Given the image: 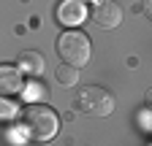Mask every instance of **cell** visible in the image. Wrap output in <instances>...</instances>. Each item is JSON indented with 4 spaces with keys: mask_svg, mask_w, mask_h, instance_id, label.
I'll use <instances>...</instances> for the list:
<instances>
[{
    "mask_svg": "<svg viewBox=\"0 0 152 146\" xmlns=\"http://www.w3.org/2000/svg\"><path fill=\"white\" fill-rule=\"evenodd\" d=\"M92 22L98 25L101 30H117L122 22V8L114 3V0H101V3L92 6Z\"/></svg>",
    "mask_w": 152,
    "mask_h": 146,
    "instance_id": "cell-4",
    "label": "cell"
},
{
    "mask_svg": "<svg viewBox=\"0 0 152 146\" xmlns=\"http://www.w3.org/2000/svg\"><path fill=\"white\" fill-rule=\"evenodd\" d=\"M141 8H144V14H147V19L152 22V0H141Z\"/></svg>",
    "mask_w": 152,
    "mask_h": 146,
    "instance_id": "cell-9",
    "label": "cell"
},
{
    "mask_svg": "<svg viewBox=\"0 0 152 146\" xmlns=\"http://www.w3.org/2000/svg\"><path fill=\"white\" fill-rule=\"evenodd\" d=\"M57 81H60L63 87L76 84V81H79V68H76V65H68V62H63L60 68H57Z\"/></svg>",
    "mask_w": 152,
    "mask_h": 146,
    "instance_id": "cell-8",
    "label": "cell"
},
{
    "mask_svg": "<svg viewBox=\"0 0 152 146\" xmlns=\"http://www.w3.org/2000/svg\"><path fill=\"white\" fill-rule=\"evenodd\" d=\"M76 108L90 116H109L114 111V95L103 87H84L76 95Z\"/></svg>",
    "mask_w": 152,
    "mask_h": 146,
    "instance_id": "cell-3",
    "label": "cell"
},
{
    "mask_svg": "<svg viewBox=\"0 0 152 146\" xmlns=\"http://www.w3.org/2000/svg\"><path fill=\"white\" fill-rule=\"evenodd\" d=\"M25 79H22V70L16 65H0V95H16L22 92Z\"/></svg>",
    "mask_w": 152,
    "mask_h": 146,
    "instance_id": "cell-5",
    "label": "cell"
},
{
    "mask_svg": "<svg viewBox=\"0 0 152 146\" xmlns=\"http://www.w3.org/2000/svg\"><path fill=\"white\" fill-rule=\"evenodd\" d=\"M3 114H14V106L11 103H0V116Z\"/></svg>",
    "mask_w": 152,
    "mask_h": 146,
    "instance_id": "cell-11",
    "label": "cell"
},
{
    "mask_svg": "<svg viewBox=\"0 0 152 146\" xmlns=\"http://www.w3.org/2000/svg\"><path fill=\"white\" fill-rule=\"evenodd\" d=\"M22 127L30 141H52L57 135V114L44 103H30L22 111Z\"/></svg>",
    "mask_w": 152,
    "mask_h": 146,
    "instance_id": "cell-1",
    "label": "cell"
},
{
    "mask_svg": "<svg viewBox=\"0 0 152 146\" xmlns=\"http://www.w3.org/2000/svg\"><path fill=\"white\" fill-rule=\"evenodd\" d=\"M84 16H87V8H84L82 0H63L57 6V19L63 25H79Z\"/></svg>",
    "mask_w": 152,
    "mask_h": 146,
    "instance_id": "cell-6",
    "label": "cell"
},
{
    "mask_svg": "<svg viewBox=\"0 0 152 146\" xmlns=\"http://www.w3.org/2000/svg\"><path fill=\"white\" fill-rule=\"evenodd\" d=\"M57 54L63 57V62L76 65V68H84L92 57V43L84 33L79 30H65L60 38H57Z\"/></svg>",
    "mask_w": 152,
    "mask_h": 146,
    "instance_id": "cell-2",
    "label": "cell"
},
{
    "mask_svg": "<svg viewBox=\"0 0 152 146\" xmlns=\"http://www.w3.org/2000/svg\"><path fill=\"white\" fill-rule=\"evenodd\" d=\"M144 108H147V111H152V87L147 89V95H144Z\"/></svg>",
    "mask_w": 152,
    "mask_h": 146,
    "instance_id": "cell-10",
    "label": "cell"
},
{
    "mask_svg": "<svg viewBox=\"0 0 152 146\" xmlns=\"http://www.w3.org/2000/svg\"><path fill=\"white\" fill-rule=\"evenodd\" d=\"M16 68L25 73V76H41L46 62L44 57L38 51H19V57H16Z\"/></svg>",
    "mask_w": 152,
    "mask_h": 146,
    "instance_id": "cell-7",
    "label": "cell"
}]
</instances>
